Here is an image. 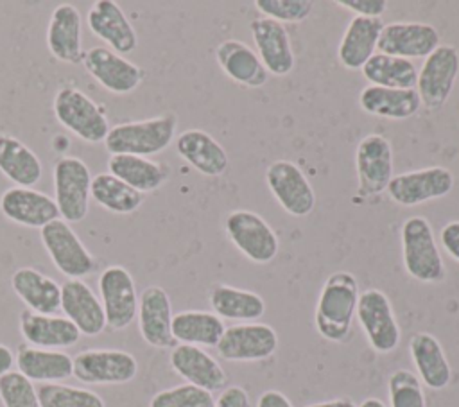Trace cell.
I'll use <instances>...</instances> for the list:
<instances>
[{
  "label": "cell",
  "mask_w": 459,
  "mask_h": 407,
  "mask_svg": "<svg viewBox=\"0 0 459 407\" xmlns=\"http://www.w3.org/2000/svg\"><path fill=\"white\" fill-rule=\"evenodd\" d=\"M359 407H387L382 400H378V398H366V400H362L360 402V405Z\"/></svg>",
  "instance_id": "50"
},
{
  "label": "cell",
  "mask_w": 459,
  "mask_h": 407,
  "mask_svg": "<svg viewBox=\"0 0 459 407\" xmlns=\"http://www.w3.org/2000/svg\"><path fill=\"white\" fill-rule=\"evenodd\" d=\"M439 47V32L434 25L423 22H389L384 23L378 38V52L403 57L425 59Z\"/></svg>",
  "instance_id": "17"
},
{
  "label": "cell",
  "mask_w": 459,
  "mask_h": 407,
  "mask_svg": "<svg viewBox=\"0 0 459 407\" xmlns=\"http://www.w3.org/2000/svg\"><path fill=\"white\" fill-rule=\"evenodd\" d=\"M215 348L228 362H256L276 351L278 333L265 323H238L224 330Z\"/></svg>",
  "instance_id": "15"
},
{
  "label": "cell",
  "mask_w": 459,
  "mask_h": 407,
  "mask_svg": "<svg viewBox=\"0 0 459 407\" xmlns=\"http://www.w3.org/2000/svg\"><path fill=\"white\" fill-rule=\"evenodd\" d=\"M41 244L56 269L68 280H82L97 269V260L72 226L56 219L39 229Z\"/></svg>",
  "instance_id": "7"
},
{
  "label": "cell",
  "mask_w": 459,
  "mask_h": 407,
  "mask_svg": "<svg viewBox=\"0 0 459 407\" xmlns=\"http://www.w3.org/2000/svg\"><path fill=\"white\" fill-rule=\"evenodd\" d=\"M400 233L405 273L421 283L443 281L446 269L429 219L412 215L403 221Z\"/></svg>",
  "instance_id": "3"
},
{
  "label": "cell",
  "mask_w": 459,
  "mask_h": 407,
  "mask_svg": "<svg viewBox=\"0 0 459 407\" xmlns=\"http://www.w3.org/2000/svg\"><path fill=\"white\" fill-rule=\"evenodd\" d=\"M219 68L233 82L246 88H260L269 81V72L258 54L240 39H224L215 48Z\"/></svg>",
  "instance_id": "26"
},
{
  "label": "cell",
  "mask_w": 459,
  "mask_h": 407,
  "mask_svg": "<svg viewBox=\"0 0 459 407\" xmlns=\"http://www.w3.org/2000/svg\"><path fill=\"white\" fill-rule=\"evenodd\" d=\"M108 172L142 194L163 186L170 174L167 163L133 154H109Z\"/></svg>",
  "instance_id": "32"
},
{
  "label": "cell",
  "mask_w": 459,
  "mask_h": 407,
  "mask_svg": "<svg viewBox=\"0 0 459 407\" xmlns=\"http://www.w3.org/2000/svg\"><path fill=\"white\" fill-rule=\"evenodd\" d=\"M170 368L192 385L204 391H221L226 384V373L222 366L201 346L176 344L170 351Z\"/></svg>",
  "instance_id": "25"
},
{
  "label": "cell",
  "mask_w": 459,
  "mask_h": 407,
  "mask_svg": "<svg viewBox=\"0 0 459 407\" xmlns=\"http://www.w3.org/2000/svg\"><path fill=\"white\" fill-rule=\"evenodd\" d=\"M382 27V18L353 16L337 47L339 63L346 70H360L377 50Z\"/></svg>",
  "instance_id": "28"
},
{
  "label": "cell",
  "mask_w": 459,
  "mask_h": 407,
  "mask_svg": "<svg viewBox=\"0 0 459 407\" xmlns=\"http://www.w3.org/2000/svg\"><path fill=\"white\" fill-rule=\"evenodd\" d=\"M0 172L14 186L32 188L43 176V165L36 152L13 134H0Z\"/></svg>",
  "instance_id": "35"
},
{
  "label": "cell",
  "mask_w": 459,
  "mask_h": 407,
  "mask_svg": "<svg viewBox=\"0 0 459 407\" xmlns=\"http://www.w3.org/2000/svg\"><path fill=\"white\" fill-rule=\"evenodd\" d=\"M359 106L362 111L382 117L389 120H405L414 117L421 100L416 88L411 90H394V88H380V86H366L359 93Z\"/></svg>",
  "instance_id": "33"
},
{
  "label": "cell",
  "mask_w": 459,
  "mask_h": 407,
  "mask_svg": "<svg viewBox=\"0 0 459 407\" xmlns=\"http://www.w3.org/2000/svg\"><path fill=\"white\" fill-rule=\"evenodd\" d=\"M82 18L74 4H59L47 25V47L50 54L68 65H79L82 61Z\"/></svg>",
  "instance_id": "22"
},
{
  "label": "cell",
  "mask_w": 459,
  "mask_h": 407,
  "mask_svg": "<svg viewBox=\"0 0 459 407\" xmlns=\"http://www.w3.org/2000/svg\"><path fill=\"white\" fill-rule=\"evenodd\" d=\"M208 301L221 319L253 323L265 314V301L260 294L226 283H215L208 292Z\"/></svg>",
  "instance_id": "34"
},
{
  "label": "cell",
  "mask_w": 459,
  "mask_h": 407,
  "mask_svg": "<svg viewBox=\"0 0 459 407\" xmlns=\"http://www.w3.org/2000/svg\"><path fill=\"white\" fill-rule=\"evenodd\" d=\"M72 375L82 384H127L138 373L133 353L124 350L91 348L72 359Z\"/></svg>",
  "instance_id": "9"
},
{
  "label": "cell",
  "mask_w": 459,
  "mask_h": 407,
  "mask_svg": "<svg viewBox=\"0 0 459 407\" xmlns=\"http://www.w3.org/2000/svg\"><path fill=\"white\" fill-rule=\"evenodd\" d=\"M409 353L418 378L429 389H445L452 380V368L441 342L429 332H416L409 341Z\"/></svg>",
  "instance_id": "29"
},
{
  "label": "cell",
  "mask_w": 459,
  "mask_h": 407,
  "mask_svg": "<svg viewBox=\"0 0 459 407\" xmlns=\"http://www.w3.org/2000/svg\"><path fill=\"white\" fill-rule=\"evenodd\" d=\"M265 185L276 203L292 217H305L316 206L314 188L294 161H273L265 169Z\"/></svg>",
  "instance_id": "14"
},
{
  "label": "cell",
  "mask_w": 459,
  "mask_h": 407,
  "mask_svg": "<svg viewBox=\"0 0 459 407\" xmlns=\"http://www.w3.org/2000/svg\"><path fill=\"white\" fill-rule=\"evenodd\" d=\"M99 294L111 330L127 328L138 312V292L131 273L124 265H108L99 276Z\"/></svg>",
  "instance_id": "11"
},
{
  "label": "cell",
  "mask_w": 459,
  "mask_h": 407,
  "mask_svg": "<svg viewBox=\"0 0 459 407\" xmlns=\"http://www.w3.org/2000/svg\"><path fill=\"white\" fill-rule=\"evenodd\" d=\"M176 152L190 167L208 178H217L228 169L226 149L203 129H186L174 140Z\"/></svg>",
  "instance_id": "27"
},
{
  "label": "cell",
  "mask_w": 459,
  "mask_h": 407,
  "mask_svg": "<svg viewBox=\"0 0 459 407\" xmlns=\"http://www.w3.org/2000/svg\"><path fill=\"white\" fill-rule=\"evenodd\" d=\"M305 407H359V405L350 398H333V400H326V402L310 403V405H305Z\"/></svg>",
  "instance_id": "49"
},
{
  "label": "cell",
  "mask_w": 459,
  "mask_h": 407,
  "mask_svg": "<svg viewBox=\"0 0 459 407\" xmlns=\"http://www.w3.org/2000/svg\"><path fill=\"white\" fill-rule=\"evenodd\" d=\"M138 330L142 339L152 348H174L172 337V303L167 290L149 285L138 296Z\"/></svg>",
  "instance_id": "18"
},
{
  "label": "cell",
  "mask_w": 459,
  "mask_h": 407,
  "mask_svg": "<svg viewBox=\"0 0 459 407\" xmlns=\"http://www.w3.org/2000/svg\"><path fill=\"white\" fill-rule=\"evenodd\" d=\"M213 407H249V396L244 387L230 385L222 389Z\"/></svg>",
  "instance_id": "46"
},
{
  "label": "cell",
  "mask_w": 459,
  "mask_h": 407,
  "mask_svg": "<svg viewBox=\"0 0 459 407\" xmlns=\"http://www.w3.org/2000/svg\"><path fill=\"white\" fill-rule=\"evenodd\" d=\"M20 332L27 344L45 350L70 348L81 339L77 326L65 316L38 314L29 308L20 312Z\"/></svg>",
  "instance_id": "24"
},
{
  "label": "cell",
  "mask_w": 459,
  "mask_h": 407,
  "mask_svg": "<svg viewBox=\"0 0 459 407\" xmlns=\"http://www.w3.org/2000/svg\"><path fill=\"white\" fill-rule=\"evenodd\" d=\"M359 294V281L348 271H335L325 280L314 312V325L323 339L344 342L350 337Z\"/></svg>",
  "instance_id": "1"
},
{
  "label": "cell",
  "mask_w": 459,
  "mask_h": 407,
  "mask_svg": "<svg viewBox=\"0 0 459 407\" xmlns=\"http://www.w3.org/2000/svg\"><path fill=\"white\" fill-rule=\"evenodd\" d=\"M91 199L111 213L126 215L143 204L145 194L131 188L109 172H100L91 178Z\"/></svg>",
  "instance_id": "38"
},
{
  "label": "cell",
  "mask_w": 459,
  "mask_h": 407,
  "mask_svg": "<svg viewBox=\"0 0 459 407\" xmlns=\"http://www.w3.org/2000/svg\"><path fill=\"white\" fill-rule=\"evenodd\" d=\"M91 172L77 156H61L54 163V201L59 217L70 222H81L90 210Z\"/></svg>",
  "instance_id": "5"
},
{
  "label": "cell",
  "mask_w": 459,
  "mask_h": 407,
  "mask_svg": "<svg viewBox=\"0 0 459 407\" xmlns=\"http://www.w3.org/2000/svg\"><path fill=\"white\" fill-rule=\"evenodd\" d=\"M454 188V174L441 165L402 172L391 178L387 195L400 206H418L421 203L445 197Z\"/></svg>",
  "instance_id": "12"
},
{
  "label": "cell",
  "mask_w": 459,
  "mask_h": 407,
  "mask_svg": "<svg viewBox=\"0 0 459 407\" xmlns=\"http://www.w3.org/2000/svg\"><path fill=\"white\" fill-rule=\"evenodd\" d=\"M443 249L459 264V221H448L439 231Z\"/></svg>",
  "instance_id": "45"
},
{
  "label": "cell",
  "mask_w": 459,
  "mask_h": 407,
  "mask_svg": "<svg viewBox=\"0 0 459 407\" xmlns=\"http://www.w3.org/2000/svg\"><path fill=\"white\" fill-rule=\"evenodd\" d=\"M366 81L371 86L380 88H394V90H411L416 88L418 70L412 61L403 57L387 56L382 52H375L368 63L360 68Z\"/></svg>",
  "instance_id": "37"
},
{
  "label": "cell",
  "mask_w": 459,
  "mask_h": 407,
  "mask_svg": "<svg viewBox=\"0 0 459 407\" xmlns=\"http://www.w3.org/2000/svg\"><path fill=\"white\" fill-rule=\"evenodd\" d=\"M335 4L364 18H380L387 11L385 0H335Z\"/></svg>",
  "instance_id": "44"
},
{
  "label": "cell",
  "mask_w": 459,
  "mask_h": 407,
  "mask_svg": "<svg viewBox=\"0 0 459 407\" xmlns=\"http://www.w3.org/2000/svg\"><path fill=\"white\" fill-rule=\"evenodd\" d=\"M255 7L264 14V18H271L280 23H299L310 16L314 4L310 0H256Z\"/></svg>",
  "instance_id": "43"
},
{
  "label": "cell",
  "mask_w": 459,
  "mask_h": 407,
  "mask_svg": "<svg viewBox=\"0 0 459 407\" xmlns=\"http://www.w3.org/2000/svg\"><path fill=\"white\" fill-rule=\"evenodd\" d=\"M256 407H294V405L283 393H280L276 389H269L258 396Z\"/></svg>",
  "instance_id": "47"
},
{
  "label": "cell",
  "mask_w": 459,
  "mask_h": 407,
  "mask_svg": "<svg viewBox=\"0 0 459 407\" xmlns=\"http://www.w3.org/2000/svg\"><path fill=\"white\" fill-rule=\"evenodd\" d=\"M355 317L377 353H391L400 344V326L391 299L380 289H368L359 294Z\"/></svg>",
  "instance_id": "8"
},
{
  "label": "cell",
  "mask_w": 459,
  "mask_h": 407,
  "mask_svg": "<svg viewBox=\"0 0 459 407\" xmlns=\"http://www.w3.org/2000/svg\"><path fill=\"white\" fill-rule=\"evenodd\" d=\"M18 371L30 382L59 384L72 377V357L61 350H45L20 344L14 355Z\"/></svg>",
  "instance_id": "30"
},
{
  "label": "cell",
  "mask_w": 459,
  "mask_h": 407,
  "mask_svg": "<svg viewBox=\"0 0 459 407\" xmlns=\"http://www.w3.org/2000/svg\"><path fill=\"white\" fill-rule=\"evenodd\" d=\"M81 63L104 90L115 95L134 91L145 77V72L136 63L100 45L88 48Z\"/></svg>",
  "instance_id": "16"
},
{
  "label": "cell",
  "mask_w": 459,
  "mask_h": 407,
  "mask_svg": "<svg viewBox=\"0 0 459 407\" xmlns=\"http://www.w3.org/2000/svg\"><path fill=\"white\" fill-rule=\"evenodd\" d=\"M357 194L373 197L387 190L393 178V147L382 134H366L355 151Z\"/></svg>",
  "instance_id": "13"
},
{
  "label": "cell",
  "mask_w": 459,
  "mask_h": 407,
  "mask_svg": "<svg viewBox=\"0 0 459 407\" xmlns=\"http://www.w3.org/2000/svg\"><path fill=\"white\" fill-rule=\"evenodd\" d=\"M13 364H14V355H13L11 348L5 344H0V377L9 373Z\"/></svg>",
  "instance_id": "48"
},
{
  "label": "cell",
  "mask_w": 459,
  "mask_h": 407,
  "mask_svg": "<svg viewBox=\"0 0 459 407\" xmlns=\"http://www.w3.org/2000/svg\"><path fill=\"white\" fill-rule=\"evenodd\" d=\"M215 398L210 391H204L192 384H179L163 391H158L149 407H213Z\"/></svg>",
  "instance_id": "41"
},
{
  "label": "cell",
  "mask_w": 459,
  "mask_h": 407,
  "mask_svg": "<svg viewBox=\"0 0 459 407\" xmlns=\"http://www.w3.org/2000/svg\"><path fill=\"white\" fill-rule=\"evenodd\" d=\"M0 402L4 407H41L34 384L13 369L0 377Z\"/></svg>",
  "instance_id": "42"
},
{
  "label": "cell",
  "mask_w": 459,
  "mask_h": 407,
  "mask_svg": "<svg viewBox=\"0 0 459 407\" xmlns=\"http://www.w3.org/2000/svg\"><path fill=\"white\" fill-rule=\"evenodd\" d=\"M249 29L256 47V54L265 70L278 77L290 74L296 66V57L289 32L283 23L260 16L251 20Z\"/></svg>",
  "instance_id": "19"
},
{
  "label": "cell",
  "mask_w": 459,
  "mask_h": 407,
  "mask_svg": "<svg viewBox=\"0 0 459 407\" xmlns=\"http://www.w3.org/2000/svg\"><path fill=\"white\" fill-rule=\"evenodd\" d=\"M11 287L32 312L56 314L61 307V285L34 267L16 269L11 274Z\"/></svg>",
  "instance_id": "31"
},
{
  "label": "cell",
  "mask_w": 459,
  "mask_h": 407,
  "mask_svg": "<svg viewBox=\"0 0 459 407\" xmlns=\"http://www.w3.org/2000/svg\"><path fill=\"white\" fill-rule=\"evenodd\" d=\"M2 215L20 226L43 228L61 219L54 197L25 186H11L0 195Z\"/></svg>",
  "instance_id": "20"
},
{
  "label": "cell",
  "mask_w": 459,
  "mask_h": 407,
  "mask_svg": "<svg viewBox=\"0 0 459 407\" xmlns=\"http://www.w3.org/2000/svg\"><path fill=\"white\" fill-rule=\"evenodd\" d=\"M66 319L88 337L104 332L106 317L99 296L82 280H66L61 285V307Z\"/></svg>",
  "instance_id": "23"
},
{
  "label": "cell",
  "mask_w": 459,
  "mask_h": 407,
  "mask_svg": "<svg viewBox=\"0 0 459 407\" xmlns=\"http://www.w3.org/2000/svg\"><path fill=\"white\" fill-rule=\"evenodd\" d=\"M178 117L161 113L158 117L122 122L109 129L104 147L109 154H133L149 158L163 152L176 140Z\"/></svg>",
  "instance_id": "2"
},
{
  "label": "cell",
  "mask_w": 459,
  "mask_h": 407,
  "mask_svg": "<svg viewBox=\"0 0 459 407\" xmlns=\"http://www.w3.org/2000/svg\"><path fill=\"white\" fill-rule=\"evenodd\" d=\"M389 407H427L423 385L411 369H396L387 380Z\"/></svg>",
  "instance_id": "40"
},
{
  "label": "cell",
  "mask_w": 459,
  "mask_h": 407,
  "mask_svg": "<svg viewBox=\"0 0 459 407\" xmlns=\"http://www.w3.org/2000/svg\"><path fill=\"white\" fill-rule=\"evenodd\" d=\"M88 29L117 54H129L138 45V36L122 7L113 0H97L86 16Z\"/></svg>",
  "instance_id": "21"
},
{
  "label": "cell",
  "mask_w": 459,
  "mask_h": 407,
  "mask_svg": "<svg viewBox=\"0 0 459 407\" xmlns=\"http://www.w3.org/2000/svg\"><path fill=\"white\" fill-rule=\"evenodd\" d=\"M230 242L253 264H269L280 251V238L271 224L251 210H231L224 219Z\"/></svg>",
  "instance_id": "6"
},
{
  "label": "cell",
  "mask_w": 459,
  "mask_h": 407,
  "mask_svg": "<svg viewBox=\"0 0 459 407\" xmlns=\"http://www.w3.org/2000/svg\"><path fill=\"white\" fill-rule=\"evenodd\" d=\"M41 407H106L104 400L90 389L66 384H39L36 387Z\"/></svg>",
  "instance_id": "39"
},
{
  "label": "cell",
  "mask_w": 459,
  "mask_h": 407,
  "mask_svg": "<svg viewBox=\"0 0 459 407\" xmlns=\"http://www.w3.org/2000/svg\"><path fill=\"white\" fill-rule=\"evenodd\" d=\"M226 326L219 316L206 310H183L172 316V337L178 344L217 346Z\"/></svg>",
  "instance_id": "36"
},
{
  "label": "cell",
  "mask_w": 459,
  "mask_h": 407,
  "mask_svg": "<svg viewBox=\"0 0 459 407\" xmlns=\"http://www.w3.org/2000/svg\"><path fill=\"white\" fill-rule=\"evenodd\" d=\"M52 109L65 129L88 143L104 142L111 129L104 106L75 86H61L54 95Z\"/></svg>",
  "instance_id": "4"
},
{
  "label": "cell",
  "mask_w": 459,
  "mask_h": 407,
  "mask_svg": "<svg viewBox=\"0 0 459 407\" xmlns=\"http://www.w3.org/2000/svg\"><path fill=\"white\" fill-rule=\"evenodd\" d=\"M459 75V52L452 45H439L430 56L425 57L421 70L418 72L416 91L421 104L437 111L448 100L455 79Z\"/></svg>",
  "instance_id": "10"
}]
</instances>
